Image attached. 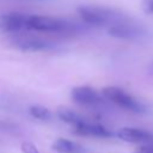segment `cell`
I'll return each instance as SVG.
<instances>
[{
    "mask_svg": "<svg viewBox=\"0 0 153 153\" xmlns=\"http://www.w3.org/2000/svg\"><path fill=\"white\" fill-rule=\"evenodd\" d=\"M79 17L81 18V20L87 24V25H92V26H105L108 25L111 26L116 23L123 22L129 19L124 13L110 8V7H105V6H94V5H84L76 8Z\"/></svg>",
    "mask_w": 153,
    "mask_h": 153,
    "instance_id": "obj_1",
    "label": "cell"
},
{
    "mask_svg": "<svg viewBox=\"0 0 153 153\" xmlns=\"http://www.w3.org/2000/svg\"><path fill=\"white\" fill-rule=\"evenodd\" d=\"M27 30H33L38 32L47 33H75L78 31V26L74 23L68 20L49 17V16H38L30 14L27 22Z\"/></svg>",
    "mask_w": 153,
    "mask_h": 153,
    "instance_id": "obj_2",
    "label": "cell"
},
{
    "mask_svg": "<svg viewBox=\"0 0 153 153\" xmlns=\"http://www.w3.org/2000/svg\"><path fill=\"white\" fill-rule=\"evenodd\" d=\"M102 94L111 103L116 104L117 106L135 112V114H143L146 112V106L139 102L136 98H134L130 93L124 91L121 87L117 86H106L102 90Z\"/></svg>",
    "mask_w": 153,
    "mask_h": 153,
    "instance_id": "obj_3",
    "label": "cell"
},
{
    "mask_svg": "<svg viewBox=\"0 0 153 153\" xmlns=\"http://www.w3.org/2000/svg\"><path fill=\"white\" fill-rule=\"evenodd\" d=\"M108 33L111 37L126 41H136L141 39L147 35V31L139 24L131 23L130 19L116 23L108 27Z\"/></svg>",
    "mask_w": 153,
    "mask_h": 153,
    "instance_id": "obj_4",
    "label": "cell"
},
{
    "mask_svg": "<svg viewBox=\"0 0 153 153\" xmlns=\"http://www.w3.org/2000/svg\"><path fill=\"white\" fill-rule=\"evenodd\" d=\"M29 13L10 12L0 16V31L4 33H19L23 30H27Z\"/></svg>",
    "mask_w": 153,
    "mask_h": 153,
    "instance_id": "obj_5",
    "label": "cell"
},
{
    "mask_svg": "<svg viewBox=\"0 0 153 153\" xmlns=\"http://www.w3.org/2000/svg\"><path fill=\"white\" fill-rule=\"evenodd\" d=\"M71 98L80 105L85 106H99L104 104L106 99L102 92L99 93L97 90L90 86H78L71 91Z\"/></svg>",
    "mask_w": 153,
    "mask_h": 153,
    "instance_id": "obj_6",
    "label": "cell"
},
{
    "mask_svg": "<svg viewBox=\"0 0 153 153\" xmlns=\"http://www.w3.org/2000/svg\"><path fill=\"white\" fill-rule=\"evenodd\" d=\"M12 45L22 51H44L54 47V43L32 36H19L12 39Z\"/></svg>",
    "mask_w": 153,
    "mask_h": 153,
    "instance_id": "obj_7",
    "label": "cell"
},
{
    "mask_svg": "<svg viewBox=\"0 0 153 153\" xmlns=\"http://www.w3.org/2000/svg\"><path fill=\"white\" fill-rule=\"evenodd\" d=\"M117 137L122 141L130 143H152L153 142V133L142 128H133L124 127L117 131Z\"/></svg>",
    "mask_w": 153,
    "mask_h": 153,
    "instance_id": "obj_8",
    "label": "cell"
},
{
    "mask_svg": "<svg viewBox=\"0 0 153 153\" xmlns=\"http://www.w3.org/2000/svg\"><path fill=\"white\" fill-rule=\"evenodd\" d=\"M73 133L80 136H93V137H103V139H108L111 137L114 134L110 129H108L106 127L96 123V122H91L85 120L84 122H81L80 124H78L76 127L73 128Z\"/></svg>",
    "mask_w": 153,
    "mask_h": 153,
    "instance_id": "obj_9",
    "label": "cell"
},
{
    "mask_svg": "<svg viewBox=\"0 0 153 153\" xmlns=\"http://www.w3.org/2000/svg\"><path fill=\"white\" fill-rule=\"evenodd\" d=\"M51 149L57 153H84V147L71 140L59 137L51 143Z\"/></svg>",
    "mask_w": 153,
    "mask_h": 153,
    "instance_id": "obj_10",
    "label": "cell"
},
{
    "mask_svg": "<svg viewBox=\"0 0 153 153\" xmlns=\"http://www.w3.org/2000/svg\"><path fill=\"white\" fill-rule=\"evenodd\" d=\"M57 116L62 122L71 124L73 128L86 120L80 114H78V112H75V111H73L71 109H67V108H60L57 110Z\"/></svg>",
    "mask_w": 153,
    "mask_h": 153,
    "instance_id": "obj_11",
    "label": "cell"
},
{
    "mask_svg": "<svg viewBox=\"0 0 153 153\" xmlns=\"http://www.w3.org/2000/svg\"><path fill=\"white\" fill-rule=\"evenodd\" d=\"M29 114L33 118L39 120V121H50L53 117V114L48 108H45L43 105H38V104L31 105L29 108Z\"/></svg>",
    "mask_w": 153,
    "mask_h": 153,
    "instance_id": "obj_12",
    "label": "cell"
},
{
    "mask_svg": "<svg viewBox=\"0 0 153 153\" xmlns=\"http://www.w3.org/2000/svg\"><path fill=\"white\" fill-rule=\"evenodd\" d=\"M20 149H22L23 153H41V152L38 151V148H37L32 142H30V141H24V142H22Z\"/></svg>",
    "mask_w": 153,
    "mask_h": 153,
    "instance_id": "obj_13",
    "label": "cell"
},
{
    "mask_svg": "<svg viewBox=\"0 0 153 153\" xmlns=\"http://www.w3.org/2000/svg\"><path fill=\"white\" fill-rule=\"evenodd\" d=\"M134 153H153V142L152 143H143L140 145Z\"/></svg>",
    "mask_w": 153,
    "mask_h": 153,
    "instance_id": "obj_14",
    "label": "cell"
},
{
    "mask_svg": "<svg viewBox=\"0 0 153 153\" xmlns=\"http://www.w3.org/2000/svg\"><path fill=\"white\" fill-rule=\"evenodd\" d=\"M142 11L147 14H153V0H142L141 2Z\"/></svg>",
    "mask_w": 153,
    "mask_h": 153,
    "instance_id": "obj_15",
    "label": "cell"
},
{
    "mask_svg": "<svg viewBox=\"0 0 153 153\" xmlns=\"http://www.w3.org/2000/svg\"><path fill=\"white\" fill-rule=\"evenodd\" d=\"M13 127H14L13 124L6 123V122H4V121L0 120V129H11V128H13Z\"/></svg>",
    "mask_w": 153,
    "mask_h": 153,
    "instance_id": "obj_16",
    "label": "cell"
},
{
    "mask_svg": "<svg viewBox=\"0 0 153 153\" xmlns=\"http://www.w3.org/2000/svg\"><path fill=\"white\" fill-rule=\"evenodd\" d=\"M148 69H149V72H152L153 73V62L149 65V67H148Z\"/></svg>",
    "mask_w": 153,
    "mask_h": 153,
    "instance_id": "obj_17",
    "label": "cell"
}]
</instances>
